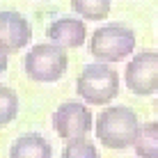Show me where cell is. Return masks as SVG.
<instances>
[{"instance_id":"obj_1","label":"cell","mask_w":158,"mask_h":158,"mask_svg":"<svg viewBox=\"0 0 158 158\" xmlns=\"http://www.w3.org/2000/svg\"><path fill=\"white\" fill-rule=\"evenodd\" d=\"M138 131H140L138 112L128 106H108L94 119V133L99 142L108 149L133 147Z\"/></svg>"},{"instance_id":"obj_2","label":"cell","mask_w":158,"mask_h":158,"mask_svg":"<svg viewBox=\"0 0 158 158\" xmlns=\"http://www.w3.org/2000/svg\"><path fill=\"white\" fill-rule=\"evenodd\" d=\"M76 92L89 106H108L119 94V73L108 62L85 64L76 78Z\"/></svg>"},{"instance_id":"obj_3","label":"cell","mask_w":158,"mask_h":158,"mask_svg":"<svg viewBox=\"0 0 158 158\" xmlns=\"http://www.w3.org/2000/svg\"><path fill=\"white\" fill-rule=\"evenodd\" d=\"M135 32L128 25L122 23H108L101 25L99 30L92 32L89 37V53L94 55L99 62H122L126 60L131 53L135 51Z\"/></svg>"},{"instance_id":"obj_4","label":"cell","mask_w":158,"mask_h":158,"mask_svg":"<svg viewBox=\"0 0 158 158\" xmlns=\"http://www.w3.org/2000/svg\"><path fill=\"white\" fill-rule=\"evenodd\" d=\"M69 67L67 48L57 44H37L28 51L23 60L25 76L35 83H57Z\"/></svg>"},{"instance_id":"obj_5","label":"cell","mask_w":158,"mask_h":158,"mask_svg":"<svg viewBox=\"0 0 158 158\" xmlns=\"http://www.w3.org/2000/svg\"><path fill=\"white\" fill-rule=\"evenodd\" d=\"M124 83L135 96H151L158 92V53L140 51L124 71Z\"/></svg>"},{"instance_id":"obj_6","label":"cell","mask_w":158,"mask_h":158,"mask_svg":"<svg viewBox=\"0 0 158 158\" xmlns=\"http://www.w3.org/2000/svg\"><path fill=\"white\" fill-rule=\"evenodd\" d=\"M53 128L62 140H73V138H87L94 128V117L87 106L78 101H67L53 112Z\"/></svg>"},{"instance_id":"obj_7","label":"cell","mask_w":158,"mask_h":158,"mask_svg":"<svg viewBox=\"0 0 158 158\" xmlns=\"http://www.w3.org/2000/svg\"><path fill=\"white\" fill-rule=\"evenodd\" d=\"M32 41V25L19 12H0V48L7 53L23 51Z\"/></svg>"},{"instance_id":"obj_8","label":"cell","mask_w":158,"mask_h":158,"mask_svg":"<svg viewBox=\"0 0 158 158\" xmlns=\"http://www.w3.org/2000/svg\"><path fill=\"white\" fill-rule=\"evenodd\" d=\"M48 39L62 48H80L87 39V28H85V19H57L48 25Z\"/></svg>"},{"instance_id":"obj_9","label":"cell","mask_w":158,"mask_h":158,"mask_svg":"<svg viewBox=\"0 0 158 158\" xmlns=\"http://www.w3.org/2000/svg\"><path fill=\"white\" fill-rule=\"evenodd\" d=\"M9 158H53V147L39 133H25L12 142Z\"/></svg>"},{"instance_id":"obj_10","label":"cell","mask_w":158,"mask_h":158,"mask_svg":"<svg viewBox=\"0 0 158 158\" xmlns=\"http://www.w3.org/2000/svg\"><path fill=\"white\" fill-rule=\"evenodd\" d=\"M133 149L138 158H158V122L140 124Z\"/></svg>"},{"instance_id":"obj_11","label":"cell","mask_w":158,"mask_h":158,"mask_svg":"<svg viewBox=\"0 0 158 158\" xmlns=\"http://www.w3.org/2000/svg\"><path fill=\"white\" fill-rule=\"evenodd\" d=\"M110 0H71V9L85 21H103L110 14Z\"/></svg>"},{"instance_id":"obj_12","label":"cell","mask_w":158,"mask_h":158,"mask_svg":"<svg viewBox=\"0 0 158 158\" xmlns=\"http://www.w3.org/2000/svg\"><path fill=\"white\" fill-rule=\"evenodd\" d=\"M19 115V96L12 87L0 83V128L12 124Z\"/></svg>"},{"instance_id":"obj_13","label":"cell","mask_w":158,"mask_h":158,"mask_svg":"<svg viewBox=\"0 0 158 158\" xmlns=\"http://www.w3.org/2000/svg\"><path fill=\"white\" fill-rule=\"evenodd\" d=\"M62 158H99V149L87 138H73L67 140L62 149Z\"/></svg>"},{"instance_id":"obj_14","label":"cell","mask_w":158,"mask_h":158,"mask_svg":"<svg viewBox=\"0 0 158 158\" xmlns=\"http://www.w3.org/2000/svg\"><path fill=\"white\" fill-rule=\"evenodd\" d=\"M7 64H9V53L0 48V76H2L5 71H7Z\"/></svg>"},{"instance_id":"obj_15","label":"cell","mask_w":158,"mask_h":158,"mask_svg":"<svg viewBox=\"0 0 158 158\" xmlns=\"http://www.w3.org/2000/svg\"><path fill=\"white\" fill-rule=\"evenodd\" d=\"M156 112H158V96H156Z\"/></svg>"}]
</instances>
